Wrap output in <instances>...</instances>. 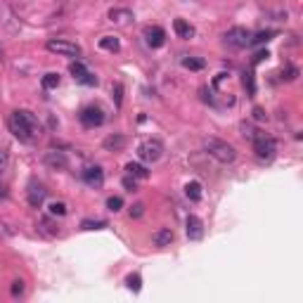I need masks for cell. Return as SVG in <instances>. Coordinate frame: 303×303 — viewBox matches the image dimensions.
Segmentation results:
<instances>
[{
    "label": "cell",
    "mask_w": 303,
    "mask_h": 303,
    "mask_svg": "<svg viewBox=\"0 0 303 303\" xmlns=\"http://www.w3.org/2000/svg\"><path fill=\"white\" fill-rule=\"evenodd\" d=\"M10 130L17 137L19 143H33L43 135V126L38 121L36 114H31L29 109H17L10 116Z\"/></svg>",
    "instance_id": "cell-1"
},
{
    "label": "cell",
    "mask_w": 303,
    "mask_h": 303,
    "mask_svg": "<svg viewBox=\"0 0 303 303\" xmlns=\"http://www.w3.org/2000/svg\"><path fill=\"white\" fill-rule=\"evenodd\" d=\"M204 149H206V154L213 156V159H216L218 164H223V166H228V164H232V161L237 159V149L230 143H225V140H218V137H206Z\"/></svg>",
    "instance_id": "cell-2"
},
{
    "label": "cell",
    "mask_w": 303,
    "mask_h": 303,
    "mask_svg": "<svg viewBox=\"0 0 303 303\" xmlns=\"http://www.w3.org/2000/svg\"><path fill=\"white\" fill-rule=\"evenodd\" d=\"M251 143H254V154L258 161H266L268 164V161L275 159V154H277V143H275L270 135H263V133H260Z\"/></svg>",
    "instance_id": "cell-3"
},
{
    "label": "cell",
    "mask_w": 303,
    "mask_h": 303,
    "mask_svg": "<svg viewBox=\"0 0 303 303\" xmlns=\"http://www.w3.org/2000/svg\"><path fill=\"white\" fill-rule=\"evenodd\" d=\"M45 50L55 52V55H62V57H76V59L83 55L80 45L71 43V41H64V38H50L48 43H45Z\"/></svg>",
    "instance_id": "cell-4"
},
{
    "label": "cell",
    "mask_w": 303,
    "mask_h": 303,
    "mask_svg": "<svg viewBox=\"0 0 303 303\" xmlns=\"http://www.w3.org/2000/svg\"><path fill=\"white\" fill-rule=\"evenodd\" d=\"M105 109L102 107H97V105H88V107H83L80 109V114H78V121L86 128H97V126H102L105 124Z\"/></svg>",
    "instance_id": "cell-5"
},
{
    "label": "cell",
    "mask_w": 303,
    "mask_h": 303,
    "mask_svg": "<svg viewBox=\"0 0 303 303\" xmlns=\"http://www.w3.org/2000/svg\"><path fill=\"white\" fill-rule=\"evenodd\" d=\"M161 154H164V143H161V140H145V143L137 147V156H140L145 164L159 161Z\"/></svg>",
    "instance_id": "cell-6"
},
{
    "label": "cell",
    "mask_w": 303,
    "mask_h": 303,
    "mask_svg": "<svg viewBox=\"0 0 303 303\" xmlns=\"http://www.w3.org/2000/svg\"><path fill=\"white\" fill-rule=\"evenodd\" d=\"M249 38H251V31L244 29V26H235V29H230L228 33L223 36V43L232 50H241L249 45Z\"/></svg>",
    "instance_id": "cell-7"
},
{
    "label": "cell",
    "mask_w": 303,
    "mask_h": 303,
    "mask_svg": "<svg viewBox=\"0 0 303 303\" xmlns=\"http://www.w3.org/2000/svg\"><path fill=\"white\" fill-rule=\"evenodd\" d=\"M45 197H48V190H45L43 183H38L36 178L29 180V187H26V199H29V204H31L33 209H41Z\"/></svg>",
    "instance_id": "cell-8"
},
{
    "label": "cell",
    "mask_w": 303,
    "mask_h": 303,
    "mask_svg": "<svg viewBox=\"0 0 303 303\" xmlns=\"http://www.w3.org/2000/svg\"><path fill=\"white\" fill-rule=\"evenodd\" d=\"M69 74L74 76L78 83H83V86H97V76L90 74V71L86 69V64L78 62V59L69 64Z\"/></svg>",
    "instance_id": "cell-9"
},
{
    "label": "cell",
    "mask_w": 303,
    "mask_h": 303,
    "mask_svg": "<svg viewBox=\"0 0 303 303\" xmlns=\"http://www.w3.org/2000/svg\"><path fill=\"white\" fill-rule=\"evenodd\" d=\"M185 232H187V239L190 241H199L204 237V223L199 216H187L185 220Z\"/></svg>",
    "instance_id": "cell-10"
},
{
    "label": "cell",
    "mask_w": 303,
    "mask_h": 303,
    "mask_svg": "<svg viewBox=\"0 0 303 303\" xmlns=\"http://www.w3.org/2000/svg\"><path fill=\"white\" fill-rule=\"evenodd\" d=\"M145 38H147V45L149 48H161V45L166 43V31L161 29V26H147L145 29Z\"/></svg>",
    "instance_id": "cell-11"
},
{
    "label": "cell",
    "mask_w": 303,
    "mask_h": 303,
    "mask_svg": "<svg viewBox=\"0 0 303 303\" xmlns=\"http://www.w3.org/2000/svg\"><path fill=\"white\" fill-rule=\"evenodd\" d=\"M83 180H86V185H90V187H102L105 185V171L99 166H90V168H86L83 171Z\"/></svg>",
    "instance_id": "cell-12"
},
{
    "label": "cell",
    "mask_w": 303,
    "mask_h": 303,
    "mask_svg": "<svg viewBox=\"0 0 303 303\" xmlns=\"http://www.w3.org/2000/svg\"><path fill=\"white\" fill-rule=\"evenodd\" d=\"M175 239V232L171 228H161L154 232V237H152V241H154V247H171Z\"/></svg>",
    "instance_id": "cell-13"
},
{
    "label": "cell",
    "mask_w": 303,
    "mask_h": 303,
    "mask_svg": "<svg viewBox=\"0 0 303 303\" xmlns=\"http://www.w3.org/2000/svg\"><path fill=\"white\" fill-rule=\"evenodd\" d=\"M173 31L178 33V38H183V41L194 38V26H192L190 22H185V19H175V22H173Z\"/></svg>",
    "instance_id": "cell-14"
},
{
    "label": "cell",
    "mask_w": 303,
    "mask_h": 303,
    "mask_svg": "<svg viewBox=\"0 0 303 303\" xmlns=\"http://www.w3.org/2000/svg\"><path fill=\"white\" fill-rule=\"evenodd\" d=\"M45 164H48L50 168H67V154L64 152H48L45 154Z\"/></svg>",
    "instance_id": "cell-15"
},
{
    "label": "cell",
    "mask_w": 303,
    "mask_h": 303,
    "mask_svg": "<svg viewBox=\"0 0 303 303\" xmlns=\"http://www.w3.org/2000/svg\"><path fill=\"white\" fill-rule=\"evenodd\" d=\"M126 145H128V140H126L124 135H109V137H105L102 147H105L107 152H118V149H124Z\"/></svg>",
    "instance_id": "cell-16"
},
{
    "label": "cell",
    "mask_w": 303,
    "mask_h": 303,
    "mask_svg": "<svg viewBox=\"0 0 303 303\" xmlns=\"http://www.w3.org/2000/svg\"><path fill=\"white\" fill-rule=\"evenodd\" d=\"M185 194L190 201H199L201 194H204V187H201V183H197V180H190L185 185Z\"/></svg>",
    "instance_id": "cell-17"
},
{
    "label": "cell",
    "mask_w": 303,
    "mask_h": 303,
    "mask_svg": "<svg viewBox=\"0 0 303 303\" xmlns=\"http://www.w3.org/2000/svg\"><path fill=\"white\" fill-rule=\"evenodd\" d=\"M126 171H128V175H133L135 180L149 178V171L143 166V164H137V161H130V164H126Z\"/></svg>",
    "instance_id": "cell-18"
},
{
    "label": "cell",
    "mask_w": 303,
    "mask_h": 303,
    "mask_svg": "<svg viewBox=\"0 0 303 303\" xmlns=\"http://www.w3.org/2000/svg\"><path fill=\"white\" fill-rule=\"evenodd\" d=\"M128 19H133V12L126 10V7H114L112 12H109V22H116V24H124Z\"/></svg>",
    "instance_id": "cell-19"
},
{
    "label": "cell",
    "mask_w": 303,
    "mask_h": 303,
    "mask_svg": "<svg viewBox=\"0 0 303 303\" xmlns=\"http://www.w3.org/2000/svg\"><path fill=\"white\" fill-rule=\"evenodd\" d=\"M275 36H277V31H272V29H268V31H258V33H254V36L249 38V45H263V43H268V41H272Z\"/></svg>",
    "instance_id": "cell-20"
},
{
    "label": "cell",
    "mask_w": 303,
    "mask_h": 303,
    "mask_svg": "<svg viewBox=\"0 0 303 303\" xmlns=\"http://www.w3.org/2000/svg\"><path fill=\"white\" fill-rule=\"evenodd\" d=\"M99 48L107 50V52H118V50H121V43H118L116 36H102L99 38Z\"/></svg>",
    "instance_id": "cell-21"
},
{
    "label": "cell",
    "mask_w": 303,
    "mask_h": 303,
    "mask_svg": "<svg viewBox=\"0 0 303 303\" xmlns=\"http://www.w3.org/2000/svg\"><path fill=\"white\" fill-rule=\"evenodd\" d=\"M183 67L190 69V71H201L206 67V62L201 57H183Z\"/></svg>",
    "instance_id": "cell-22"
},
{
    "label": "cell",
    "mask_w": 303,
    "mask_h": 303,
    "mask_svg": "<svg viewBox=\"0 0 303 303\" xmlns=\"http://www.w3.org/2000/svg\"><path fill=\"white\" fill-rule=\"evenodd\" d=\"M126 287H128L133 294H137V291L143 289V277H140L137 272H133V275H128V277H126Z\"/></svg>",
    "instance_id": "cell-23"
},
{
    "label": "cell",
    "mask_w": 303,
    "mask_h": 303,
    "mask_svg": "<svg viewBox=\"0 0 303 303\" xmlns=\"http://www.w3.org/2000/svg\"><path fill=\"white\" fill-rule=\"evenodd\" d=\"M112 97H114L116 109H121V105H124V86H121V83H114L112 86Z\"/></svg>",
    "instance_id": "cell-24"
},
{
    "label": "cell",
    "mask_w": 303,
    "mask_h": 303,
    "mask_svg": "<svg viewBox=\"0 0 303 303\" xmlns=\"http://www.w3.org/2000/svg\"><path fill=\"white\" fill-rule=\"evenodd\" d=\"M48 211H50V216H67V204H64V201H52V204L48 206Z\"/></svg>",
    "instance_id": "cell-25"
},
{
    "label": "cell",
    "mask_w": 303,
    "mask_h": 303,
    "mask_svg": "<svg viewBox=\"0 0 303 303\" xmlns=\"http://www.w3.org/2000/svg\"><path fill=\"white\" fill-rule=\"evenodd\" d=\"M239 130H241V135L247 137V140H256V137L260 135V130H256L254 126H251V124H247V121H244V124L239 126Z\"/></svg>",
    "instance_id": "cell-26"
},
{
    "label": "cell",
    "mask_w": 303,
    "mask_h": 303,
    "mask_svg": "<svg viewBox=\"0 0 303 303\" xmlns=\"http://www.w3.org/2000/svg\"><path fill=\"white\" fill-rule=\"evenodd\" d=\"M57 86H59V74L52 71V74H45L43 76V88H45V90H52V88H57Z\"/></svg>",
    "instance_id": "cell-27"
},
{
    "label": "cell",
    "mask_w": 303,
    "mask_h": 303,
    "mask_svg": "<svg viewBox=\"0 0 303 303\" xmlns=\"http://www.w3.org/2000/svg\"><path fill=\"white\" fill-rule=\"evenodd\" d=\"M107 220H83L80 223V230H105Z\"/></svg>",
    "instance_id": "cell-28"
},
{
    "label": "cell",
    "mask_w": 303,
    "mask_h": 303,
    "mask_svg": "<svg viewBox=\"0 0 303 303\" xmlns=\"http://www.w3.org/2000/svg\"><path fill=\"white\" fill-rule=\"evenodd\" d=\"M107 209L114 211V213L121 211V209H124V199H121V197H109V199H107Z\"/></svg>",
    "instance_id": "cell-29"
},
{
    "label": "cell",
    "mask_w": 303,
    "mask_h": 303,
    "mask_svg": "<svg viewBox=\"0 0 303 303\" xmlns=\"http://www.w3.org/2000/svg\"><path fill=\"white\" fill-rule=\"evenodd\" d=\"M7 164H10V152L5 147H0V173L7 168Z\"/></svg>",
    "instance_id": "cell-30"
},
{
    "label": "cell",
    "mask_w": 303,
    "mask_h": 303,
    "mask_svg": "<svg viewBox=\"0 0 303 303\" xmlns=\"http://www.w3.org/2000/svg\"><path fill=\"white\" fill-rule=\"evenodd\" d=\"M296 76H298L296 67H287V71H282V78L285 80H296Z\"/></svg>",
    "instance_id": "cell-31"
},
{
    "label": "cell",
    "mask_w": 303,
    "mask_h": 303,
    "mask_svg": "<svg viewBox=\"0 0 303 303\" xmlns=\"http://www.w3.org/2000/svg\"><path fill=\"white\" fill-rule=\"evenodd\" d=\"M254 121H268V114H266V109L263 107H254Z\"/></svg>",
    "instance_id": "cell-32"
},
{
    "label": "cell",
    "mask_w": 303,
    "mask_h": 303,
    "mask_svg": "<svg viewBox=\"0 0 303 303\" xmlns=\"http://www.w3.org/2000/svg\"><path fill=\"white\" fill-rule=\"evenodd\" d=\"M24 294V282L22 279H14L12 282V296H22Z\"/></svg>",
    "instance_id": "cell-33"
},
{
    "label": "cell",
    "mask_w": 303,
    "mask_h": 303,
    "mask_svg": "<svg viewBox=\"0 0 303 303\" xmlns=\"http://www.w3.org/2000/svg\"><path fill=\"white\" fill-rule=\"evenodd\" d=\"M124 187H126L128 192H135V190H137V180L133 178V175H128V178H124Z\"/></svg>",
    "instance_id": "cell-34"
},
{
    "label": "cell",
    "mask_w": 303,
    "mask_h": 303,
    "mask_svg": "<svg viewBox=\"0 0 303 303\" xmlns=\"http://www.w3.org/2000/svg\"><path fill=\"white\" fill-rule=\"evenodd\" d=\"M143 213H145V204H140V201H137V204L130 209V218H140Z\"/></svg>",
    "instance_id": "cell-35"
},
{
    "label": "cell",
    "mask_w": 303,
    "mask_h": 303,
    "mask_svg": "<svg viewBox=\"0 0 303 303\" xmlns=\"http://www.w3.org/2000/svg\"><path fill=\"white\" fill-rule=\"evenodd\" d=\"M244 86L249 88V93H254V74H247V76H244Z\"/></svg>",
    "instance_id": "cell-36"
},
{
    "label": "cell",
    "mask_w": 303,
    "mask_h": 303,
    "mask_svg": "<svg viewBox=\"0 0 303 303\" xmlns=\"http://www.w3.org/2000/svg\"><path fill=\"white\" fill-rule=\"evenodd\" d=\"M268 57H270V52H268V50H263V52H258V55H256V57H254V64L263 62V59H268Z\"/></svg>",
    "instance_id": "cell-37"
},
{
    "label": "cell",
    "mask_w": 303,
    "mask_h": 303,
    "mask_svg": "<svg viewBox=\"0 0 303 303\" xmlns=\"http://www.w3.org/2000/svg\"><path fill=\"white\" fill-rule=\"evenodd\" d=\"M0 197H5V187L0 185Z\"/></svg>",
    "instance_id": "cell-38"
},
{
    "label": "cell",
    "mask_w": 303,
    "mask_h": 303,
    "mask_svg": "<svg viewBox=\"0 0 303 303\" xmlns=\"http://www.w3.org/2000/svg\"><path fill=\"white\" fill-rule=\"evenodd\" d=\"M0 59H3V48H0Z\"/></svg>",
    "instance_id": "cell-39"
}]
</instances>
